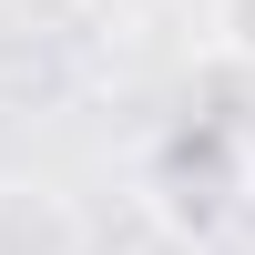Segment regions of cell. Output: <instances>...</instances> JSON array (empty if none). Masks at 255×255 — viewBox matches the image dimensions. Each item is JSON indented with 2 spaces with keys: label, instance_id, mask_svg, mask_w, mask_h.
I'll list each match as a JSON object with an SVG mask.
<instances>
[{
  "label": "cell",
  "instance_id": "obj_1",
  "mask_svg": "<svg viewBox=\"0 0 255 255\" xmlns=\"http://www.w3.org/2000/svg\"><path fill=\"white\" fill-rule=\"evenodd\" d=\"M0 255H92V215L51 174H0Z\"/></svg>",
  "mask_w": 255,
  "mask_h": 255
},
{
  "label": "cell",
  "instance_id": "obj_2",
  "mask_svg": "<svg viewBox=\"0 0 255 255\" xmlns=\"http://www.w3.org/2000/svg\"><path fill=\"white\" fill-rule=\"evenodd\" d=\"M153 215L174 225V235H215V225L235 215V184H225V163H194V143H174V153L153 163Z\"/></svg>",
  "mask_w": 255,
  "mask_h": 255
},
{
  "label": "cell",
  "instance_id": "obj_3",
  "mask_svg": "<svg viewBox=\"0 0 255 255\" xmlns=\"http://www.w3.org/2000/svg\"><path fill=\"white\" fill-rule=\"evenodd\" d=\"M215 61L255 72V0H215Z\"/></svg>",
  "mask_w": 255,
  "mask_h": 255
},
{
  "label": "cell",
  "instance_id": "obj_4",
  "mask_svg": "<svg viewBox=\"0 0 255 255\" xmlns=\"http://www.w3.org/2000/svg\"><path fill=\"white\" fill-rule=\"evenodd\" d=\"M61 10H92V0H61Z\"/></svg>",
  "mask_w": 255,
  "mask_h": 255
}]
</instances>
